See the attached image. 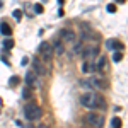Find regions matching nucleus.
<instances>
[{
	"instance_id": "obj_1",
	"label": "nucleus",
	"mask_w": 128,
	"mask_h": 128,
	"mask_svg": "<svg viewBox=\"0 0 128 128\" xmlns=\"http://www.w3.org/2000/svg\"><path fill=\"white\" fill-rule=\"evenodd\" d=\"M98 96L94 90H87V92H84L82 96H80V104L84 106V108H89V109H96L98 108Z\"/></svg>"
},
{
	"instance_id": "obj_2",
	"label": "nucleus",
	"mask_w": 128,
	"mask_h": 128,
	"mask_svg": "<svg viewBox=\"0 0 128 128\" xmlns=\"http://www.w3.org/2000/svg\"><path fill=\"white\" fill-rule=\"evenodd\" d=\"M41 114H43V111H41V108L36 102H29L24 108V116H26L28 121H36V120L41 118Z\"/></svg>"
},
{
	"instance_id": "obj_3",
	"label": "nucleus",
	"mask_w": 128,
	"mask_h": 128,
	"mask_svg": "<svg viewBox=\"0 0 128 128\" xmlns=\"http://www.w3.org/2000/svg\"><path fill=\"white\" fill-rule=\"evenodd\" d=\"M40 55L44 60V63H51L53 62V46L48 41H43L40 44Z\"/></svg>"
},
{
	"instance_id": "obj_4",
	"label": "nucleus",
	"mask_w": 128,
	"mask_h": 128,
	"mask_svg": "<svg viewBox=\"0 0 128 128\" xmlns=\"http://www.w3.org/2000/svg\"><path fill=\"white\" fill-rule=\"evenodd\" d=\"M86 123L92 128H101L104 125V118L101 114H98V113H89L87 116H86Z\"/></svg>"
},
{
	"instance_id": "obj_5",
	"label": "nucleus",
	"mask_w": 128,
	"mask_h": 128,
	"mask_svg": "<svg viewBox=\"0 0 128 128\" xmlns=\"http://www.w3.org/2000/svg\"><path fill=\"white\" fill-rule=\"evenodd\" d=\"M82 86H86V87H98V89H108V82L102 79V77H90L89 80H84L82 82Z\"/></svg>"
},
{
	"instance_id": "obj_6",
	"label": "nucleus",
	"mask_w": 128,
	"mask_h": 128,
	"mask_svg": "<svg viewBox=\"0 0 128 128\" xmlns=\"http://www.w3.org/2000/svg\"><path fill=\"white\" fill-rule=\"evenodd\" d=\"M80 55H82V60L84 62L86 60H94L99 55V50H98V46H87V48H82Z\"/></svg>"
},
{
	"instance_id": "obj_7",
	"label": "nucleus",
	"mask_w": 128,
	"mask_h": 128,
	"mask_svg": "<svg viewBox=\"0 0 128 128\" xmlns=\"http://www.w3.org/2000/svg\"><path fill=\"white\" fill-rule=\"evenodd\" d=\"M60 40L63 44H67V43H75L77 41V34L74 32V31L70 29H62L60 31Z\"/></svg>"
},
{
	"instance_id": "obj_8",
	"label": "nucleus",
	"mask_w": 128,
	"mask_h": 128,
	"mask_svg": "<svg viewBox=\"0 0 128 128\" xmlns=\"http://www.w3.org/2000/svg\"><path fill=\"white\" fill-rule=\"evenodd\" d=\"M106 48H108L109 51H121L125 46H123V43L118 41V40H108L106 41Z\"/></svg>"
},
{
	"instance_id": "obj_9",
	"label": "nucleus",
	"mask_w": 128,
	"mask_h": 128,
	"mask_svg": "<svg viewBox=\"0 0 128 128\" xmlns=\"http://www.w3.org/2000/svg\"><path fill=\"white\" fill-rule=\"evenodd\" d=\"M26 84H28V87H36L40 82H38V74L36 72H28V75H26Z\"/></svg>"
},
{
	"instance_id": "obj_10",
	"label": "nucleus",
	"mask_w": 128,
	"mask_h": 128,
	"mask_svg": "<svg viewBox=\"0 0 128 128\" xmlns=\"http://www.w3.org/2000/svg\"><path fill=\"white\" fill-rule=\"evenodd\" d=\"M94 63H96V72L104 74V70H106V63H108L106 55H101V56H99V60H98V62H94Z\"/></svg>"
},
{
	"instance_id": "obj_11",
	"label": "nucleus",
	"mask_w": 128,
	"mask_h": 128,
	"mask_svg": "<svg viewBox=\"0 0 128 128\" xmlns=\"http://www.w3.org/2000/svg\"><path fill=\"white\" fill-rule=\"evenodd\" d=\"M51 46H53V50H55V53H56V55H63V53H65V44H63V43H62V40H55L53 41V44H51Z\"/></svg>"
},
{
	"instance_id": "obj_12",
	"label": "nucleus",
	"mask_w": 128,
	"mask_h": 128,
	"mask_svg": "<svg viewBox=\"0 0 128 128\" xmlns=\"http://www.w3.org/2000/svg\"><path fill=\"white\" fill-rule=\"evenodd\" d=\"M82 72L84 74H89V72H96V63L92 60H86L84 65H82Z\"/></svg>"
},
{
	"instance_id": "obj_13",
	"label": "nucleus",
	"mask_w": 128,
	"mask_h": 128,
	"mask_svg": "<svg viewBox=\"0 0 128 128\" xmlns=\"http://www.w3.org/2000/svg\"><path fill=\"white\" fill-rule=\"evenodd\" d=\"M32 72H36L38 75H41V74H44V72H46L44 67H43V63H41L40 60H34V62H32Z\"/></svg>"
},
{
	"instance_id": "obj_14",
	"label": "nucleus",
	"mask_w": 128,
	"mask_h": 128,
	"mask_svg": "<svg viewBox=\"0 0 128 128\" xmlns=\"http://www.w3.org/2000/svg\"><path fill=\"white\" fill-rule=\"evenodd\" d=\"M0 32H2L4 36H10V34H12V28H10L7 22H0Z\"/></svg>"
},
{
	"instance_id": "obj_15",
	"label": "nucleus",
	"mask_w": 128,
	"mask_h": 128,
	"mask_svg": "<svg viewBox=\"0 0 128 128\" xmlns=\"http://www.w3.org/2000/svg\"><path fill=\"white\" fill-rule=\"evenodd\" d=\"M123 126V121H121V118H113V121H111V128H121Z\"/></svg>"
},
{
	"instance_id": "obj_16",
	"label": "nucleus",
	"mask_w": 128,
	"mask_h": 128,
	"mask_svg": "<svg viewBox=\"0 0 128 128\" xmlns=\"http://www.w3.org/2000/svg\"><path fill=\"white\" fill-rule=\"evenodd\" d=\"M14 44H16V43H14V40H10V38H7V40L4 41V48L5 50H12Z\"/></svg>"
},
{
	"instance_id": "obj_17",
	"label": "nucleus",
	"mask_w": 128,
	"mask_h": 128,
	"mask_svg": "<svg viewBox=\"0 0 128 128\" xmlns=\"http://www.w3.org/2000/svg\"><path fill=\"white\" fill-rule=\"evenodd\" d=\"M121 60H123V53H121V51H114V55H113V62L120 63Z\"/></svg>"
},
{
	"instance_id": "obj_18",
	"label": "nucleus",
	"mask_w": 128,
	"mask_h": 128,
	"mask_svg": "<svg viewBox=\"0 0 128 128\" xmlns=\"http://www.w3.org/2000/svg\"><path fill=\"white\" fill-rule=\"evenodd\" d=\"M19 82H20V79L19 77H17V75H14V77H12V79H10V86H12V87H16V86H19Z\"/></svg>"
},
{
	"instance_id": "obj_19",
	"label": "nucleus",
	"mask_w": 128,
	"mask_h": 128,
	"mask_svg": "<svg viewBox=\"0 0 128 128\" xmlns=\"http://www.w3.org/2000/svg\"><path fill=\"white\" fill-rule=\"evenodd\" d=\"M34 10H36V14H43V12H44L43 4H36V5H34Z\"/></svg>"
},
{
	"instance_id": "obj_20",
	"label": "nucleus",
	"mask_w": 128,
	"mask_h": 128,
	"mask_svg": "<svg viewBox=\"0 0 128 128\" xmlns=\"http://www.w3.org/2000/svg\"><path fill=\"white\" fill-rule=\"evenodd\" d=\"M12 16H14V19H16V20H20V19H22V10H14Z\"/></svg>"
},
{
	"instance_id": "obj_21",
	"label": "nucleus",
	"mask_w": 128,
	"mask_h": 128,
	"mask_svg": "<svg viewBox=\"0 0 128 128\" xmlns=\"http://www.w3.org/2000/svg\"><path fill=\"white\" fill-rule=\"evenodd\" d=\"M106 10H108L109 14H114V12H116V5H114V4H109L108 7H106Z\"/></svg>"
},
{
	"instance_id": "obj_22",
	"label": "nucleus",
	"mask_w": 128,
	"mask_h": 128,
	"mask_svg": "<svg viewBox=\"0 0 128 128\" xmlns=\"http://www.w3.org/2000/svg\"><path fill=\"white\" fill-rule=\"evenodd\" d=\"M22 96L26 99H29L31 98V87H28V89H24V92H22Z\"/></svg>"
},
{
	"instance_id": "obj_23",
	"label": "nucleus",
	"mask_w": 128,
	"mask_h": 128,
	"mask_svg": "<svg viewBox=\"0 0 128 128\" xmlns=\"http://www.w3.org/2000/svg\"><path fill=\"white\" fill-rule=\"evenodd\" d=\"M28 63H29V58H28V56H24V58H22V65H24V67H26V65H28Z\"/></svg>"
},
{
	"instance_id": "obj_24",
	"label": "nucleus",
	"mask_w": 128,
	"mask_h": 128,
	"mask_svg": "<svg viewBox=\"0 0 128 128\" xmlns=\"http://www.w3.org/2000/svg\"><path fill=\"white\" fill-rule=\"evenodd\" d=\"M126 0H116V4H125Z\"/></svg>"
},
{
	"instance_id": "obj_25",
	"label": "nucleus",
	"mask_w": 128,
	"mask_h": 128,
	"mask_svg": "<svg viewBox=\"0 0 128 128\" xmlns=\"http://www.w3.org/2000/svg\"><path fill=\"white\" fill-rule=\"evenodd\" d=\"M40 128H50L48 125H40Z\"/></svg>"
},
{
	"instance_id": "obj_26",
	"label": "nucleus",
	"mask_w": 128,
	"mask_h": 128,
	"mask_svg": "<svg viewBox=\"0 0 128 128\" xmlns=\"http://www.w3.org/2000/svg\"><path fill=\"white\" fill-rule=\"evenodd\" d=\"M63 2H65V0H58V4H60V5H63Z\"/></svg>"
},
{
	"instance_id": "obj_27",
	"label": "nucleus",
	"mask_w": 128,
	"mask_h": 128,
	"mask_svg": "<svg viewBox=\"0 0 128 128\" xmlns=\"http://www.w3.org/2000/svg\"><path fill=\"white\" fill-rule=\"evenodd\" d=\"M0 7H4V0H0Z\"/></svg>"
},
{
	"instance_id": "obj_28",
	"label": "nucleus",
	"mask_w": 128,
	"mask_h": 128,
	"mask_svg": "<svg viewBox=\"0 0 128 128\" xmlns=\"http://www.w3.org/2000/svg\"><path fill=\"white\" fill-rule=\"evenodd\" d=\"M84 128H92V126H84Z\"/></svg>"
},
{
	"instance_id": "obj_29",
	"label": "nucleus",
	"mask_w": 128,
	"mask_h": 128,
	"mask_svg": "<svg viewBox=\"0 0 128 128\" xmlns=\"http://www.w3.org/2000/svg\"><path fill=\"white\" fill-rule=\"evenodd\" d=\"M43 2H46V0H43Z\"/></svg>"
}]
</instances>
